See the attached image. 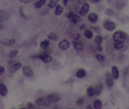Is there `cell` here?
Wrapping results in <instances>:
<instances>
[{
	"label": "cell",
	"instance_id": "cell-30",
	"mask_svg": "<svg viewBox=\"0 0 129 109\" xmlns=\"http://www.w3.org/2000/svg\"><path fill=\"white\" fill-rule=\"evenodd\" d=\"M102 40H103V39H102V37L100 36H97L95 37V42L98 45V44H100L101 42H102Z\"/></svg>",
	"mask_w": 129,
	"mask_h": 109
},
{
	"label": "cell",
	"instance_id": "cell-37",
	"mask_svg": "<svg viewBox=\"0 0 129 109\" xmlns=\"http://www.w3.org/2000/svg\"><path fill=\"white\" fill-rule=\"evenodd\" d=\"M68 0H63V4H65V5H66L67 4H68Z\"/></svg>",
	"mask_w": 129,
	"mask_h": 109
},
{
	"label": "cell",
	"instance_id": "cell-15",
	"mask_svg": "<svg viewBox=\"0 0 129 109\" xmlns=\"http://www.w3.org/2000/svg\"><path fill=\"white\" fill-rule=\"evenodd\" d=\"M7 88L4 84H0V94L3 96H5L7 94Z\"/></svg>",
	"mask_w": 129,
	"mask_h": 109
},
{
	"label": "cell",
	"instance_id": "cell-19",
	"mask_svg": "<svg viewBox=\"0 0 129 109\" xmlns=\"http://www.w3.org/2000/svg\"><path fill=\"white\" fill-rule=\"evenodd\" d=\"M71 21L73 24H78L80 22V17L78 15H72L71 16Z\"/></svg>",
	"mask_w": 129,
	"mask_h": 109
},
{
	"label": "cell",
	"instance_id": "cell-12",
	"mask_svg": "<svg viewBox=\"0 0 129 109\" xmlns=\"http://www.w3.org/2000/svg\"><path fill=\"white\" fill-rule=\"evenodd\" d=\"M15 42V39H4L1 42V44H3L5 46H9L12 45Z\"/></svg>",
	"mask_w": 129,
	"mask_h": 109
},
{
	"label": "cell",
	"instance_id": "cell-27",
	"mask_svg": "<svg viewBox=\"0 0 129 109\" xmlns=\"http://www.w3.org/2000/svg\"><path fill=\"white\" fill-rule=\"evenodd\" d=\"M85 36L87 39H92V32L89 29H87V30L85 31Z\"/></svg>",
	"mask_w": 129,
	"mask_h": 109
},
{
	"label": "cell",
	"instance_id": "cell-2",
	"mask_svg": "<svg viewBox=\"0 0 129 109\" xmlns=\"http://www.w3.org/2000/svg\"><path fill=\"white\" fill-rule=\"evenodd\" d=\"M60 99V96L58 93H51L47 96V100L49 103H56Z\"/></svg>",
	"mask_w": 129,
	"mask_h": 109
},
{
	"label": "cell",
	"instance_id": "cell-4",
	"mask_svg": "<svg viewBox=\"0 0 129 109\" xmlns=\"http://www.w3.org/2000/svg\"><path fill=\"white\" fill-rule=\"evenodd\" d=\"M103 26H104L105 29L108 31H113V29H115L116 27V24L113 22H111V21H106V22H105L104 24H103Z\"/></svg>",
	"mask_w": 129,
	"mask_h": 109
},
{
	"label": "cell",
	"instance_id": "cell-18",
	"mask_svg": "<svg viewBox=\"0 0 129 109\" xmlns=\"http://www.w3.org/2000/svg\"><path fill=\"white\" fill-rule=\"evenodd\" d=\"M93 106H94L95 109H101V107H102V103H101V101L100 100H98V99H95L94 101V103H93Z\"/></svg>",
	"mask_w": 129,
	"mask_h": 109
},
{
	"label": "cell",
	"instance_id": "cell-5",
	"mask_svg": "<svg viewBox=\"0 0 129 109\" xmlns=\"http://www.w3.org/2000/svg\"><path fill=\"white\" fill-rule=\"evenodd\" d=\"M23 73H24L25 76H27V77H32L34 74L32 69L28 66H25L23 67Z\"/></svg>",
	"mask_w": 129,
	"mask_h": 109
},
{
	"label": "cell",
	"instance_id": "cell-17",
	"mask_svg": "<svg viewBox=\"0 0 129 109\" xmlns=\"http://www.w3.org/2000/svg\"><path fill=\"white\" fill-rule=\"evenodd\" d=\"M46 3V0H39L36 3H35V7L37 9H40Z\"/></svg>",
	"mask_w": 129,
	"mask_h": 109
},
{
	"label": "cell",
	"instance_id": "cell-23",
	"mask_svg": "<svg viewBox=\"0 0 129 109\" xmlns=\"http://www.w3.org/2000/svg\"><path fill=\"white\" fill-rule=\"evenodd\" d=\"M49 44V42L48 40H44V41H43V42H40V46H41V48L45 49V48H47V47H48Z\"/></svg>",
	"mask_w": 129,
	"mask_h": 109
},
{
	"label": "cell",
	"instance_id": "cell-11",
	"mask_svg": "<svg viewBox=\"0 0 129 109\" xmlns=\"http://www.w3.org/2000/svg\"><path fill=\"white\" fill-rule=\"evenodd\" d=\"M38 57L40 59H42L44 62H46V63H48V62L52 61V57L49 55L47 54H46V53H43V54L40 55Z\"/></svg>",
	"mask_w": 129,
	"mask_h": 109
},
{
	"label": "cell",
	"instance_id": "cell-32",
	"mask_svg": "<svg viewBox=\"0 0 129 109\" xmlns=\"http://www.w3.org/2000/svg\"><path fill=\"white\" fill-rule=\"evenodd\" d=\"M83 98H79L78 100V101H77V103H78V105H81V104H83Z\"/></svg>",
	"mask_w": 129,
	"mask_h": 109
},
{
	"label": "cell",
	"instance_id": "cell-20",
	"mask_svg": "<svg viewBox=\"0 0 129 109\" xmlns=\"http://www.w3.org/2000/svg\"><path fill=\"white\" fill-rule=\"evenodd\" d=\"M95 89L92 88V86H90V87L87 89V96H92L95 94Z\"/></svg>",
	"mask_w": 129,
	"mask_h": 109
},
{
	"label": "cell",
	"instance_id": "cell-31",
	"mask_svg": "<svg viewBox=\"0 0 129 109\" xmlns=\"http://www.w3.org/2000/svg\"><path fill=\"white\" fill-rule=\"evenodd\" d=\"M96 57H97V59H98L99 61H101V62H103V61L105 60V57L103 56V55L97 54Z\"/></svg>",
	"mask_w": 129,
	"mask_h": 109
},
{
	"label": "cell",
	"instance_id": "cell-13",
	"mask_svg": "<svg viewBox=\"0 0 129 109\" xmlns=\"http://www.w3.org/2000/svg\"><path fill=\"white\" fill-rule=\"evenodd\" d=\"M36 103H37V104L39 106H47L48 105L47 101L44 98H40L37 99Z\"/></svg>",
	"mask_w": 129,
	"mask_h": 109
},
{
	"label": "cell",
	"instance_id": "cell-14",
	"mask_svg": "<svg viewBox=\"0 0 129 109\" xmlns=\"http://www.w3.org/2000/svg\"><path fill=\"white\" fill-rule=\"evenodd\" d=\"M112 75L113 76L114 79H118L119 77V71L118 69L116 66H113L112 67Z\"/></svg>",
	"mask_w": 129,
	"mask_h": 109
},
{
	"label": "cell",
	"instance_id": "cell-24",
	"mask_svg": "<svg viewBox=\"0 0 129 109\" xmlns=\"http://www.w3.org/2000/svg\"><path fill=\"white\" fill-rule=\"evenodd\" d=\"M86 72L85 70H83V69H81V70H79L78 72H77V76L78 77V78H83V77H85V76H86Z\"/></svg>",
	"mask_w": 129,
	"mask_h": 109
},
{
	"label": "cell",
	"instance_id": "cell-10",
	"mask_svg": "<svg viewBox=\"0 0 129 109\" xmlns=\"http://www.w3.org/2000/svg\"><path fill=\"white\" fill-rule=\"evenodd\" d=\"M9 17V14L6 11L0 10V22H4Z\"/></svg>",
	"mask_w": 129,
	"mask_h": 109
},
{
	"label": "cell",
	"instance_id": "cell-8",
	"mask_svg": "<svg viewBox=\"0 0 129 109\" xmlns=\"http://www.w3.org/2000/svg\"><path fill=\"white\" fill-rule=\"evenodd\" d=\"M73 44L74 48H75V49L78 52H82L83 51V45L82 43L79 42H77V41L76 42L74 41Z\"/></svg>",
	"mask_w": 129,
	"mask_h": 109
},
{
	"label": "cell",
	"instance_id": "cell-35",
	"mask_svg": "<svg viewBox=\"0 0 129 109\" xmlns=\"http://www.w3.org/2000/svg\"><path fill=\"white\" fill-rule=\"evenodd\" d=\"M87 0H77V2L78 3V4H83V3H85Z\"/></svg>",
	"mask_w": 129,
	"mask_h": 109
},
{
	"label": "cell",
	"instance_id": "cell-22",
	"mask_svg": "<svg viewBox=\"0 0 129 109\" xmlns=\"http://www.w3.org/2000/svg\"><path fill=\"white\" fill-rule=\"evenodd\" d=\"M95 93H96L97 96L100 95V94L101 93L102 91H103V84H102L101 83L99 84L96 86V89H95Z\"/></svg>",
	"mask_w": 129,
	"mask_h": 109
},
{
	"label": "cell",
	"instance_id": "cell-3",
	"mask_svg": "<svg viewBox=\"0 0 129 109\" xmlns=\"http://www.w3.org/2000/svg\"><path fill=\"white\" fill-rule=\"evenodd\" d=\"M105 82L108 88H111L114 84V78L110 73H107L105 76Z\"/></svg>",
	"mask_w": 129,
	"mask_h": 109
},
{
	"label": "cell",
	"instance_id": "cell-7",
	"mask_svg": "<svg viewBox=\"0 0 129 109\" xmlns=\"http://www.w3.org/2000/svg\"><path fill=\"white\" fill-rule=\"evenodd\" d=\"M89 9H90V5L88 4H84L83 6H82V8L80 9V14L82 17H84L86 14L87 13V12L89 11Z\"/></svg>",
	"mask_w": 129,
	"mask_h": 109
},
{
	"label": "cell",
	"instance_id": "cell-1",
	"mask_svg": "<svg viewBox=\"0 0 129 109\" xmlns=\"http://www.w3.org/2000/svg\"><path fill=\"white\" fill-rule=\"evenodd\" d=\"M113 38L115 42H124L126 39V34L124 32L121 31H117L113 34Z\"/></svg>",
	"mask_w": 129,
	"mask_h": 109
},
{
	"label": "cell",
	"instance_id": "cell-6",
	"mask_svg": "<svg viewBox=\"0 0 129 109\" xmlns=\"http://www.w3.org/2000/svg\"><path fill=\"white\" fill-rule=\"evenodd\" d=\"M59 47L62 50H67L70 47V43L66 39H63L59 43Z\"/></svg>",
	"mask_w": 129,
	"mask_h": 109
},
{
	"label": "cell",
	"instance_id": "cell-29",
	"mask_svg": "<svg viewBox=\"0 0 129 109\" xmlns=\"http://www.w3.org/2000/svg\"><path fill=\"white\" fill-rule=\"evenodd\" d=\"M57 1H58V0H50L49 4H48L49 8H51V9H52V8H54V7L56 6Z\"/></svg>",
	"mask_w": 129,
	"mask_h": 109
},
{
	"label": "cell",
	"instance_id": "cell-34",
	"mask_svg": "<svg viewBox=\"0 0 129 109\" xmlns=\"http://www.w3.org/2000/svg\"><path fill=\"white\" fill-rule=\"evenodd\" d=\"M19 1L22 2V3H24V4H28L30 1V0H19Z\"/></svg>",
	"mask_w": 129,
	"mask_h": 109
},
{
	"label": "cell",
	"instance_id": "cell-25",
	"mask_svg": "<svg viewBox=\"0 0 129 109\" xmlns=\"http://www.w3.org/2000/svg\"><path fill=\"white\" fill-rule=\"evenodd\" d=\"M114 46H115V48H117V49H121V48H122L123 47L124 42H115Z\"/></svg>",
	"mask_w": 129,
	"mask_h": 109
},
{
	"label": "cell",
	"instance_id": "cell-9",
	"mask_svg": "<svg viewBox=\"0 0 129 109\" xmlns=\"http://www.w3.org/2000/svg\"><path fill=\"white\" fill-rule=\"evenodd\" d=\"M21 67H22V64L21 63H17V64H13L12 66L9 68V73L12 74L15 71H17V70H19Z\"/></svg>",
	"mask_w": 129,
	"mask_h": 109
},
{
	"label": "cell",
	"instance_id": "cell-28",
	"mask_svg": "<svg viewBox=\"0 0 129 109\" xmlns=\"http://www.w3.org/2000/svg\"><path fill=\"white\" fill-rule=\"evenodd\" d=\"M18 51L17 50H14V51H12L9 55H8V56L9 57V58H14L18 54Z\"/></svg>",
	"mask_w": 129,
	"mask_h": 109
},
{
	"label": "cell",
	"instance_id": "cell-26",
	"mask_svg": "<svg viewBox=\"0 0 129 109\" xmlns=\"http://www.w3.org/2000/svg\"><path fill=\"white\" fill-rule=\"evenodd\" d=\"M48 38H49L50 40H52V41H57V39H58V36L57 34H54V33H50L49 35H48Z\"/></svg>",
	"mask_w": 129,
	"mask_h": 109
},
{
	"label": "cell",
	"instance_id": "cell-36",
	"mask_svg": "<svg viewBox=\"0 0 129 109\" xmlns=\"http://www.w3.org/2000/svg\"><path fill=\"white\" fill-rule=\"evenodd\" d=\"M91 3H97V2H99L100 0H89Z\"/></svg>",
	"mask_w": 129,
	"mask_h": 109
},
{
	"label": "cell",
	"instance_id": "cell-21",
	"mask_svg": "<svg viewBox=\"0 0 129 109\" xmlns=\"http://www.w3.org/2000/svg\"><path fill=\"white\" fill-rule=\"evenodd\" d=\"M63 12V7L61 6V5H57L56 6V9H55V13L56 15H57V16H59V15H60Z\"/></svg>",
	"mask_w": 129,
	"mask_h": 109
},
{
	"label": "cell",
	"instance_id": "cell-33",
	"mask_svg": "<svg viewBox=\"0 0 129 109\" xmlns=\"http://www.w3.org/2000/svg\"><path fill=\"white\" fill-rule=\"evenodd\" d=\"M4 73V68L3 67L0 66V76L2 75Z\"/></svg>",
	"mask_w": 129,
	"mask_h": 109
},
{
	"label": "cell",
	"instance_id": "cell-38",
	"mask_svg": "<svg viewBox=\"0 0 129 109\" xmlns=\"http://www.w3.org/2000/svg\"><path fill=\"white\" fill-rule=\"evenodd\" d=\"M80 29H84L85 28H86V26H84V25H83V26H80Z\"/></svg>",
	"mask_w": 129,
	"mask_h": 109
},
{
	"label": "cell",
	"instance_id": "cell-16",
	"mask_svg": "<svg viewBox=\"0 0 129 109\" xmlns=\"http://www.w3.org/2000/svg\"><path fill=\"white\" fill-rule=\"evenodd\" d=\"M88 19L91 22H95L98 20V16L95 13H91L88 15Z\"/></svg>",
	"mask_w": 129,
	"mask_h": 109
}]
</instances>
